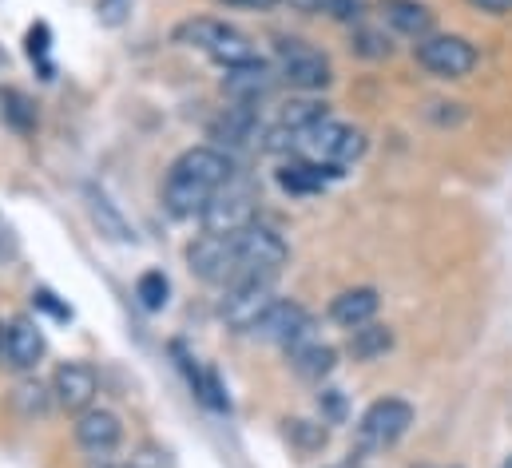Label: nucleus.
Wrapping results in <instances>:
<instances>
[{"instance_id":"obj_28","label":"nucleus","mask_w":512,"mask_h":468,"mask_svg":"<svg viewBox=\"0 0 512 468\" xmlns=\"http://www.w3.org/2000/svg\"><path fill=\"white\" fill-rule=\"evenodd\" d=\"M128 468H167V461H163V453H155V449H139L128 461Z\"/></svg>"},{"instance_id":"obj_5","label":"nucleus","mask_w":512,"mask_h":468,"mask_svg":"<svg viewBox=\"0 0 512 468\" xmlns=\"http://www.w3.org/2000/svg\"><path fill=\"white\" fill-rule=\"evenodd\" d=\"M409 425H413V405L401 401V397H382V401H374L362 413V421H358V445H362V453L389 449V445H397L409 433Z\"/></svg>"},{"instance_id":"obj_10","label":"nucleus","mask_w":512,"mask_h":468,"mask_svg":"<svg viewBox=\"0 0 512 468\" xmlns=\"http://www.w3.org/2000/svg\"><path fill=\"white\" fill-rule=\"evenodd\" d=\"M255 338L278 342L286 353H294V350H302L306 342H314V322H310V314H306L298 302H274V306L262 314V322L255 326Z\"/></svg>"},{"instance_id":"obj_27","label":"nucleus","mask_w":512,"mask_h":468,"mask_svg":"<svg viewBox=\"0 0 512 468\" xmlns=\"http://www.w3.org/2000/svg\"><path fill=\"white\" fill-rule=\"evenodd\" d=\"M354 40H358V52H362V56H389V40H382V36L370 32V28H362Z\"/></svg>"},{"instance_id":"obj_3","label":"nucleus","mask_w":512,"mask_h":468,"mask_svg":"<svg viewBox=\"0 0 512 468\" xmlns=\"http://www.w3.org/2000/svg\"><path fill=\"white\" fill-rule=\"evenodd\" d=\"M274 60H278V76L298 92H322L334 80L330 60L306 40H278Z\"/></svg>"},{"instance_id":"obj_20","label":"nucleus","mask_w":512,"mask_h":468,"mask_svg":"<svg viewBox=\"0 0 512 468\" xmlns=\"http://www.w3.org/2000/svg\"><path fill=\"white\" fill-rule=\"evenodd\" d=\"M167 294H171V282H167L163 270H143V274H139V282H135V298H139L143 310L159 314V310L167 306Z\"/></svg>"},{"instance_id":"obj_9","label":"nucleus","mask_w":512,"mask_h":468,"mask_svg":"<svg viewBox=\"0 0 512 468\" xmlns=\"http://www.w3.org/2000/svg\"><path fill=\"white\" fill-rule=\"evenodd\" d=\"M247 223H255V191L247 183H227L203 211V231L207 234H239Z\"/></svg>"},{"instance_id":"obj_24","label":"nucleus","mask_w":512,"mask_h":468,"mask_svg":"<svg viewBox=\"0 0 512 468\" xmlns=\"http://www.w3.org/2000/svg\"><path fill=\"white\" fill-rule=\"evenodd\" d=\"M322 12H326L330 20L354 24V20H362V12H366V0H326V4H322Z\"/></svg>"},{"instance_id":"obj_25","label":"nucleus","mask_w":512,"mask_h":468,"mask_svg":"<svg viewBox=\"0 0 512 468\" xmlns=\"http://www.w3.org/2000/svg\"><path fill=\"white\" fill-rule=\"evenodd\" d=\"M131 4H135V0H100V4H96L100 24H104V28H120L131 16Z\"/></svg>"},{"instance_id":"obj_17","label":"nucleus","mask_w":512,"mask_h":468,"mask_svg":"<svg viewBox=\"0 0 512 468\" xmlns=\"http://www.w3.org/2000/svg\"><path fill=\"white\" fill-rule=\"evenodd\" d=\"M330 175H342V171H338V167L310 163V159H298V163H286V167L278 171V183H282V191H290V195H314V191L326 187Z\"/></svg>"},{"instance_id":"obj_11","label":"nucleus","mask_w":512,"mask_h":468,"mask_svg":"<svg viewBox=\"0 0 512 468\" xmlns=\"http://www.w3.org/2000/svg\"><path fill=\"white\" fill-rule=\"evenodd\" d=\"M96 393H100V381H96V369H92L88 361H64V365L52 373V397H56V405L68 409V413L92 409Z\"/></svg>"},{"instance_id":"obj_2","label":"nucleus","mask_w":512,"mask_h":468,"mask_svg":"<svg viewBox=\"0 0 512 468\" xmlns=\"http://www.w3.org/2000/svg\"><path fill=\"white\" fill-rule=\"evenodd\" d=\"M175 44H187V48H199L207 52L215 64L223 68H235V64H247L255 60V44L247 32H239L235 24L227 20H215V16H191L183 24H175Z\"/></svg>"},{"instance_id":"obj_32","label":"nucleus","mask_w":512,"mask_h":468,"mask_svg":"<svg viewBox=\"0 0 512 468\" xmlns=\"http://www.w3.org/2000/svg\"><path fill=\"white\" fill-rule=\"evenodd\" d=\"M0 353H4V326H0Z\"/></svg>"},{"instance_id":"obj_18","label":"nucleus","mask_w":512,"mask_h":468,"mask_svg":"<svg viewBox=\"0 0 512 468\" xmlns=\"http://www.w3.org/2000/svg\"><path fill=\"white\" fill-rule=\"evenodd\" d=\"M334 361H338L334 346H322L318 338H314V342H306L302 350L290 353V365H294V373H298V377H306V381H322V377L334 369Z\"/></svg>"},{"instance_id":"obj_6","label":"nucleus","mask_w":512,"mask_h":468,"mask_svg":"<svg viewBox=\"0 0 512 468\" xmlns=\"http://www.w3.org/2000/svg\"><path fill=\"white\" fill-rule=\"evenodd\" d=\"M187 262L191 270L211 282V286H231L243 278V266H239V250H235V234H199L191 246H187Z\"/></svg>"},{"instance_id":"obj_7","label":"nucleus","mask_w":512,"mask_h":468,"mask_svg":"<svg viewBox=\"0 0 512 468\" xmlns=\"http://www.w3.org/2000/svg\"><path fill=\"white\" fill-rule=\"evenodd\" d=\"M270 282H274V278H239V282L227 286L219 314H223V322H227L231 330H239V334H255V326L262 322V314L278 302L274 290H270Z\"/></svg>"},{"instance_id":"obj_21","label":"nucleus","mask_w":512,"mask_h":468,"mask_svg":"<svg viewBox=\"0 0 512 468\" xmlns=\"http://www.w3.org/2000/svg\"><path fill=\"white\" fill-rule=\"evenodd\" d=\"M354 338H350V353L358 357V361H374L378 353H385L393 346V338H389V330L385 326H358V330H350Z\"/></svg>"},{"instance_id":"obj_26","label":"nucleus","mask_w":512,"mask_h":468,"mask_svg":"<svg viewBox=\"0 0 512 468\" xmlns=\"http://www.w3.org/2000/svg\"><path fill=\"white\" fill-rule=\"evenodd\" d=\"M0 104H8V119L20 127V131H28L32 127V112H28V100L20 96V92H0Z\"/></svg>"},{"instance_id":"obj_4","label":"nucleus","mask_w":512,"mask_h":468,"mask_svg":"<svg viewBox=\"0 0 512 468\" xmlns=\"http://www.w3.org/2000/svg\"><path fill=\"white\" fill-rule=\"evenodd\" d=\"M235 250H239V266H243V278H274L286 262V238L266 227V223H247L243 231L235 234Z\"/></svg>"},{"instance_id":"obj_29","label":"nucleus","mask_w":512,"mask_h":468,"mask_svg":"<svg viewBox=\"0 0 512 468\" xmlns=\"http://www.w3.org/2000/svg\"><path fill=\"white\" fill-rule=\"evenodd\" d=\"M473 8H481V12H489V16H509L512 12V0H469Z\"/></svg>"},{"instance_id":"obj_31","label":"nucleus","mask_w":512,"mask_h":468,"mask_svg":"<svg viewBox=\"0 0 512 468\" xmlns=\"http://www.w3.org/2000/svg\"><path fill=\"white\" fill-rule=\"evenodd\" d=\"M322 4L326 0H290V8H298V12H322Z\"/></svg>"},{"instance_id":"obj_13","label":"nucleus","mask_w":512,"mask_h":468,"mask_svg":"<svg viewBox=\"0 0 512 468\" xmlns=\"http://www.w3.org/2000/svg\"><path fill=\"white\" fill-rule=\"evenodd\" d=\"M278 84V72L270 68V64H262V60H247V64H235V68H227V76H223V92L231 96V100H239V104H255L262 96H270V88Z\"/></svg>"},{"instance_id":"obj_1","label":"nucleus","mask_w":512,"mask_h":468,"mask_svg":"<svg viewBox=\"0 0 512 468\" xmlns=\"http://www.w3.org/2000/svg\"><path fill=\"white\" fill-rule=\"evenodd\" d=\"M235 179V167L227 159V151L219 147H191L183 151L171 171H167V183H163V207L175 215V219H203L207 203Z\"/></svg>"},{"instance_id":"obj_16","label":"nucleus","mask_w":512,"mask_h":468,"mask_svg":"<svg viewBox=\"0 0 512 468\" xmlns=\"http://www.w3.org/2000/svg\"><path fill=\"white\" fill-rule=\"evenodd\" d=\"M378 306H382L378 290L354 286V290H342V294L330 302V318H334L338 326H346V330H358V326H370V322H374Z\"/></svg>"},{"instance_id":"obj_22","label":"nucleus","mask_w":512,"mask_h":468,"mask_svg":"<svg viewBox=\"0 0 512 468\" xmlns=\"http://www.w3.org/2000/svg\"><path fill=\"white\" fill-rule=\"evenodd\" d=\"M318 119H326V104H322V100H294V104L282 108L278 127L290 131V135H298V131H306V127L318 123Z\"/></svg>"},{"instance_id":"obj_19","label":"nucleus","mask_w":512,"mask_h":468,"mask_svg":"<svg viewBox=\"0 0 512 468\" xmlns=\"http://www.w3.org/2000/svg\"><path fill=\"white\" fill-rule=\"evenodd\" d=\"M211 135L223 139V143H231V147H243V143H251V135H255V116H251L247 108H231L227 116L211 127Z\"/></svg>"},{"instance_id":"obj_30","label":"nucleus","mask_w":512,"mask_h":468,"mask_svg":"<svg viewBox=\"0 0 512 468\" xmlns=\"http://www.w3.org/2000/svg\"><path fill=\"white\" fill-rule=\"evenodd\" d=\"M219 4H227V8H258L262 12V8H274L278 0H219Z\"/></svg>"},{"instance_id":"obj_23","label":"nucleus","mask_w":512,"mask_h":468,"mask_svg":"<svg viewBox=\"0 0 512 468\" xmlns=\"http://www.w3.org/2000/svg\"><path fill=\"white\" fill-rule=\"evenodd\" d=\"M48 389L40 385V381H24L20 389H16V405H24V413L32 417V413H44L48 409V397H44Z\"/></svg>"},{"instance_id":"obj_14","label":"nucleus","mask_w":512,"mask_h":468,"mask_svg":"<svg viewBox=\"0 0 512 468\" xmlns=\"http://www.w3.org/2000/svg\"><path fill=\"white\" fill-rule=\"evenodd\" d=\"M4 357L12 369H36L44 357V334L32 318H16L12 326H4Z\"/></svg>"},{"instance_id":"obj_15","label":"nucleus","mask_w":512,"mask_h":468,"mask_svg":"<svg viewBox=\"0 0 512 468\" xmlns=\"http://www.w3.org/2000/svg\"><path fill=\"white\" fill-rule=\"evenodd\" d=\"M378 12H382V20L393 32H401V36H409V40L433 36V12H429L421 0H382Z\"/></svg>"},{"instance_id":"obj_8","label":"nucleus","mask_w":512,"mask_h":468,"mask_svg":"<svg viewBox=\"0 0 512 468\" xmlns=\"http://www.w3.org/2000/svg\"><path fill=\"white\" fill-rule=\"evenodd\" d=\"M413 56L437 80H461L477 68V48L465 36H425V40H417Z\"/></svg>"},{"instance_id":"obj_33","label":"nucleus","mask_w":512,"mask_h":468,"mask_svg":"<svg viewBox=\"0 0 512 468\" xmlns=\"http://www.w3.org/2000/svg\"><path fill=\"white\" fill-rule=\"evenodd\" d=\"M501 468H512V457H505V465H501Z\"/></svg>"},{"instance_id":"obj_12","label":"nucleus","mask_w":512,"mask_h":468,"mask_svg":"<svg viewBox=\"0 0 512 468\" xmlns=\"http://www.w3.org/2000/svg\"><path fill=\"white\" fill-rule=\"evenodd\" d=\"M124 441V425L112 409H84L76 413V445L92 457H108Z\"/></svg>"}]
</instances>
